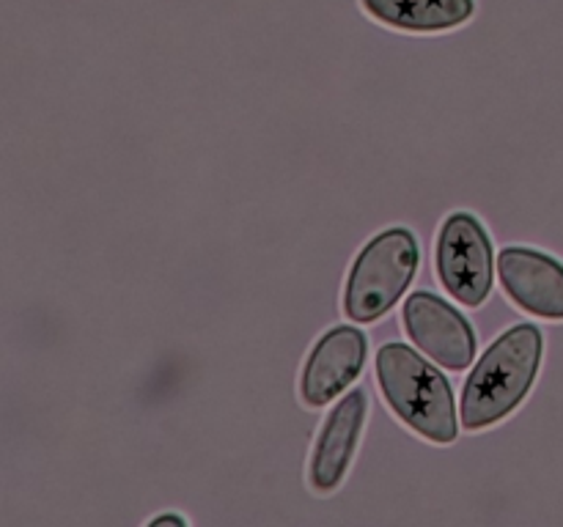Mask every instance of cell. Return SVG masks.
Wrapping results in <instances>:
<instances>
[{
  "label": "cell",
  "mask_w": 563,
  "mask_h": 527,
  "mask_svg": "<svg viewBox=\"0 0 563 527\" xmlns=\"http://www.w3.org/2000/svg\"><path fill=\"white\" fill-rule=\"evenodd\" d=\"M544 338L537 324H515L493 340L462 388L465 431H484L509 417L531 393L542 366Z\"/></svg>",
  "instance_id": "6da1fadb"
},
{
  "label": "cell",
  "mask_w": 563,
  "mask_h": 527,
  "mask_svg": "<svg viewBox=\"0 0 563 527\" xmlns=\"http://www.w3.org/2000/svg\"><path fill=\"white\" fill-rule=\"evenodd\" d=\"M377 382L396 417L434 445L460 437V412L449 379L407 344L390 340L377 351Z\"/></svg>",
  "instance_id": "7a4b0ae2"
},
{
  "label": "cell",
  "mask_w": 563,
  "mask_h": 527,
  "mask_svg": "<svg viewBox=\"0 0 563 527\" xmlns=\"http://www.w3.org/2000/svg\"><path fill=\"white\" fill-rule=\"evenodd\" d=\"M421 264V247L410 228H388L357 253L344 283L341 305L350 322L372 324L390 313L410 289Z\"/></svg>",
  "instance_id": "3957f363"
},
{
  "label": "cell",
  "mask_w": 563,
  "mask_h": 527,
  "mask_svg": "<svg viewBox=\"0 0 563 527\" xmlns=\"http://www.w3.org/2000/svg\"><path fill=\"white\" fill-rule=\"evenodd\" d=\"M434 267L443 289L467 307L484 305L493 291V242L482 220L471 212H451L438 231Z\"/></svg>",
  "instance_id": "277c9868"
},
{
  "label": "cell",
  "mask_w": 563,
  "mask_h": 527,
  "mask_svg": "<svg viewBox=\"0 0 563 527\" xmlns=\"http://www.w3.org/2000/svg\"><path fill=\"white\" fill-rule=\"evenodd\" d=\"M401 324L412 344L449 371H465L476 357V333L471 322L432 291L407 296Z\"/></svg>",
  "instance_id": "5b68a950"
},
{
  "label": "cell",
  "mask_w": 563,
  "mask_h": 527,
  "mask_svg": "<svg viewBox=\"0 0 563 527\" xmlns=\"http://www.w3.org/2000/svg\"><path fill=\"white\" fill-rule=\"evenodd\" d=\"M368 340L352 324H339L328 329L313 344L311 355L302 362L300 401L308 410H322L352 388L366 366Z\"/></svg>",
  "instance_id": "8992f818"
},
{
  "label": "cell",
  "mask_w": 563,
  "mask_h": 527,
  "mask_svg": "<svg viewBox=\"0 0 563 527\" xmlns=\"http://www.w3.org/2000/svg\"><path fill=\"white\" fill-rule=\"evenodd\" d=\"M366 415L368 395L366 390L355 388L324 417L311 450V464H308V483H311L313 492L330 494L344 483L352 459L357 453V445H361Z\"/></svg>",
  "instance_id": "52a82bcc"
},
{
  "label": "cell",
  "mask_w": 563,
  "mask_h": 527,
  "mask_svg": "<svg viewBox=\"0 0 563 527\" xmlns=\"http://www.w3.org/2000/svg\"><path fill=\"white\" fill-rule=\"evenodd\" d=\"M504 291L517 307L539 318L563 322V264L533 247H506L498 256Z\"/></svg>",
  "instance_id": "ba28073f"
},
{
  "label": "cell",
  "mask_w": 563,
  "mask_h": 527,
  "mask_svg": "<svg viewBox=\"0 0 563 527\" xmlns=\"http://www.w3.org/2000/svg\"><path fill=\"white\" fill-rule=\"evenodd\" d=\"M368 16L407 33H443L465 25L476 11L473 0H361Z\"/></svg>",
  "instance_id": "9c48e42d"
},
{
  "label": "cell",
  "mask_w": 563,
  "mask_h": 527,
  "mask_svg": "<svg viewBox=\"0 0 563 527\" xmlns=\"http://www.w3.org/2000/svg\"><path fill=\"white\" fill-rule=\"evenodd\" d=\"M185 522L187 519H181V516H176V514H165V516H154L148 525H185Z\"/></svg>",
  "instance_id": "30bf717a"
}]
</instances>
